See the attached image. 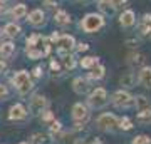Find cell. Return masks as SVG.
Returning a JSON list of instances; mask_svg holds the SVG:
<instances>
[{
  "instance_id": "obj_37",
  "label": "cell",
  "mask_w": 151,
  "mask_h": 144,
  "mask_svg": "<svg viewBox=\"0 0 151 144\" xmlns=\"http://www.w3.org/2000/svg\"><path fill=\"white\" fill-rule=\"evenodd\" d=\"M45 5H47V7H52V5H54V0H45Z\"/></svg>"
},
{
  "instance_id": "obj_23",
  "label": "cell",
  "mask_w": 151,
  "mask_h": 144,
  "mask_svg": "<svg viewBox=\"0 0 151 144\" xmlns=\"http://www.w3.org/2000/svg\"><path fill=\"white\" fill-rule=\"evenodd\" d=\"M97 64V59L96 57H86V59L81 60V65L82 67H86V69H89V67H92V65Z\"/></svg>"
},
{
  "instance_id": "obj_8",
  "label": "cell",
  "mask_w": 151,
  "mask_h": 144,
  "mask_svg": "<svg viewBox=\"0 0 151 144\" xmlns=\"http://www.w3.org/2000/svg\"><path fill=\"white\" fill-rule=\"evenodd\" d=\"M57 45H59V54L60 55H65L67 50L74 47V39L70 35H62V37L57 39Z\"/></svg>"
},
{
  "instance_id": "obj_33",
  "label": "cell",
  "mask_w": 151,
  "mask_h": 144,
  "mask_svg": "<svg viewBox=\"0 0 151 144\" xmlns=\"http://www.w3.org/2000/svg\"><path fill=\"white\" fill-rule=\"evenodd\" d=\"M124 2H126V0H109V4H111V5L114 7V9H116V7H121L124 4Z\"/></svg>"
},
{
  "instance_id": "obj_17",
  "label": "cell",
  "mask_w": 151,
  "mask_h": 144,
  "mask_svg": "<svg viewBox=\"0 0 151 144\" xmlns=\"http://www.w3.org/2000/svg\"><path fill=\"white\" fill-rule=\"evenodd\" d=\"M27 14V9H25V5L24 4H19V5L14 7V10H12V15H14V19H22V17Z\"/></svg>"
},
{
  "instance_id": "obj_30",
  "label": "cell",
  "mask_w": 151,
  "mask_h": 144,
  "mask_svg": "<svg viewBox=\"0 0 151 144\" xmlns=\"http://www.w3.org/2000/svg\"><path fill=\"white\" fill-rule=\"evenodd\" d=\"M44 141H45V136H44V134H35V136H34L32 144H42Z\"/></svg>"
},
{
  "instance_id": "obj_10",
  "label": "cell",
  "mask_w": 151,
  "mask_h": 144,
  "mask_svg": "<svg viewBox=\"0 0 151 144\" xmlns=\"http://www.w3.org/2000/svg\"><path fill=\"white\" fill-rule=\"evenodd\" d=\"M74 91L77 92V94H86V92L89 91V82H87L86 79H82V77L76 79L74 80Z\"/></svg>"
},
{
  "instance_id": "obj_14",
  "label": "cell",
  "mask_w": 151,
  "mask_h": 144,
  "mask_svg": "<svg viewBox=\"0 0 151 144\" xmlns=\"http://www.w3.org/2000/svg\"><path fill=\"white\" fill-rule=\"evenodd\" d=\"M14 50H15V45L10 44V42L2 44V45H0V55H2L4 59H9L12 54H14Z\"/></svg>"
},
{
  "instance_id": "obj_36",
  "label": "cell",
  "mask_w": 151,
  "mask_h": 144,
  "mask_svg": "<svg viewBox=\"0 0 151 144\" xmlns=\"http://www.w3.org/2000/svg\"><path fill=\"white\" fill-rule=\"evenodd\" d=\"M50 67H52V69H59V64H57V62H50Z\"/></svg>"
},
{
  "instance_id": "obj_5",
  "label": "cell",
  "mask_w": 151,
  "mask_h": 144,
  "mask_svg": "<svg viewBox=\"0 0 151 144\" xmlns=\"http://www.w3.org/2000/svg\"><path fill=\"white\" fill-rule=\"evenodd\" d=\"M97 126L101 129H104V131H113L118 126V119L113 114H103V116L97 117Z\"/></svg>"
},
{
  "instance_id": "obj_34",
  "label": "cell",
  "mask_w": 151,
  "mask_h": 144,
  "mask_svg": "<svg viewBox=\"0 0 151 144\" xmlns=\"http://www.w3.org/2000/svg\"><path fill=\"white\" fill-rule=\"evenodd\" d=\"M52 119H54V116H52V112H49V111L42 116V121H45V123H47V121H52Z\"/></svg>"
},
{
  "instance_id": "obj_41",
  "label": "cell",
  "mask_w": 151,
  "mask_h": 144,
  "mask_svg": "<svg viewBox=\"0 0 151 144\" xmlns=\"http://www.w3.org/2000/svg\"><path fill=\"white\" fill-rule=\"evenodd\" d=\"M4 2H9V0H0V4H4Z\"/></svg>"
},
{
  "instance_id": "obj_44",
  "label": "cell",
  "mask_w": 151,
  "mask_h": 144,
  "mask_svg": "<svg viewBox=\"0 0 151 144\" xmlns=\"http://www.w3.org/2000/svg\"><path fill=\"white\" fill-rule=\"evenodd\" d=\"M76 144H82V143H81V141H77V143H76Z\"/></svg>"
},
{
  "instance_id": "obj_4",
  "label": "cell",
  "mask_w": 151,
  "mask_h": 144,
  "mask_svg": "<svg viewBox=\"0 0 151 144\" xmlns=\"http://www.w3.org/2000/svg\"><path fill=\"white\" fill-rule=\"evenodd\" d=\"M106 102H108V94H106V91L103 87H97L96 91L91 94V97H89V104L92 107H103Z\"/></svg>"
},
{
  "instance_id": "obj_38",
  "label": "cell",
  "mask_w": 151,
  "mask_h": 144,
  "mask_svg": "<svg viewBox=\"0 0 151 144\" xmlns=\"http://www.w3.org/2000/svg\"><path fill=\"white\" fill-rule=\"evenodd\" d=\"M4 69H5V64H4V62H0V74L4 72Z\"/></svg>"
},
{
  "instance_id": "obj_42",
  "label": "cell",
  "mask_w": 151,
  "mask_h": 144,
  "mask_svg": "<svg viewBox=\"0 0 151 144\" xmlns=\"http://www.w3.org/2000/svg\"><path fill=\"white\" fill-rule=\"evenodd\" d=\"M148 34H150V37H151V29H150V30H148Z\"/></svg>"
},
{
  "instance_id": "obj_3",
  "label": "cell",
  "mask_w": 151,
  "mask_h": 144,
  "mask_svg": "<svg viewBox=\"0 0 151 144\" xmlns=\"http://www.w3.org/2000/svg\"><path fill=\"white\" fill-rule=\"evenodd\" d=\"M113 104L118 106V107H129V106L134 104V99H133L128 92L118 91V92H114V96H113Z\"/></svg>"
},
{
  "instance_id": "obj_27",
  "label": "cell",
  "mask_w": 151,
  "mask_h": 144,
  "mask_svg": "<svg viewBox=\"0 0 151 144\" xmlns=\"http://www.w3.org/2000/svg\"><path fill=\"white\" fill-rule=\"evenodd\" d=\"M133 144H151V139L148 136H138L133 139Z\"/></svg>"
},
{
  "instance_id": "obj_19",
  "label": "cell",
  "mask_w": 151,
  "mask_h": 144,
  "mask_svg": "<svg viewBox=\"0 0 151 144\" xmlns=\"http://www.w3.org/2000/svg\"><path fill=\"white\" fill-rule=\"evenodd\" d=\"M4 32H5L9 37H15V35H19V32H20V27L15 25V24H9Z\"/></svg>"
},
{
  "instance_id": "obj_7",
  "label": "cell",
  "mask_w": 151,
  "mask_h": 144,
  "mask_svg": "<svg viewBox=\"0 0 151 144\" xmlns=\"http://www.w3.org/2000/svg\"><path fill=\"white\" fill-rule=\"evenodd\" d=\"M45 107H47V99L42 97V96H35L32 101H30L29 109H30V112H32L34 116H37V114H40Z\"/></svg>"
},
{
  "instance_id": "obj_18",
  "label": "cell",
  "mask_w": 151,
  "mask_h": 144,
  "mask_svg": "<svg viewBox=\"0 0 151 144\" xmlns=\"http://www.w3.org/2000/svg\"><path fill=\"white\" fill-rule=\"evenodd\" d=\"M99 9H101L106 15H113L114 14V7L109 4L108 0H101V2H99Z\"/></svg>"
},
{
  "instance_id": "obj_35",
  "label": "cell",
  "mask_w": 151,
  "mask_h": 144,
  "mask_svg": "<svg viewBox=\"0 0 151 144\" xmlns=\"http://www.w3.org/2000/svg\"><path fill=\"white\" fill-rule=\"evenodd\" d=\"M77 50H79V52H84V50H87V45H86V44H79Z\"/></svg>"
},
{
  "instance_id": "obj_31",
  "label": "cell",
  "mask_w": 151,
  "mask_h": 144,
  "mask_svg": "<svg viewBox=\"0 0 151 144\" xmlns=\"http://www.w3.org/2000/svg\"><path fill=\"white\" fill-rule=\"evenodd\" d=\"M60 129H62V126H60V123H57V121H54L52 126H50V131H52V133H59Z\"/></svg>"
},
{
  "instance_id": "obj_2",
  "label": "cell",
  "mask_w": 151,
  "mask_h": 144,
  "mask_svg": "<svg viewBox=\"0 0 151 144\" xmlns=\"http://www.w3.org/2000/svg\"><path fill=\"white\" fill-rule=\"evenodd\" d=\"M104 24L103 17L101 15H96V14H89L86 15V19L81 22V27L86 30V32H96L97 29H101Z\"/></svg>"
},
{
  "instance_id": "obj_22",
  "label": "cell",
  "mask_w": 151,
  "mask_h": 144,
  "mask_svg": "<svg viewBox=\"0 0 151 144\" xmlns=\"http://www.w3.org/2000/svg\"><path fill=\"white\" fill-rule=\"evenodd\" d=\"M143 60H145V57H143L141 54H133V55H129V64L131 65H141Z\"/></svg>"
},
{
  "instance_id": "obj_40",
  "label": "cell",
  "mask_w": 151,
  "mask_h": 144,
  "mask_svg": "<svg viewBox=\"0 0 151 144\" xmlns=\"http://www.w3.org/2000/svg\"><path fill=\"white\" fill-rule=\"evenodd\" d=\"M92 144H101V141H99V139H96V141H94Z\"/></svg>"
},
{
  "instance_id": "obj_9",
  "label": "cell",
  "mask_w": 151,
  "mask_h": 144,
  "mask_svg": "<svg viewBox=\"0 0 151 144\" xmlns=\"http://www.w3.org/2000/svg\"><path fill=\"white\" fill-rule=\"evenodd\" d=\"M27 116V112H25V109H24V106H20V104H15V106L10 107V112H9V117L14 121H19V119H24Z\"/></svg>"
},
{
  "instance_id": "obj_15",
  "label": "cell",
  "mask_w": 151,
  "mask_h": 144,
  "mask_svg": "<svg viewBox=\"0 0 151 144\" xmlns=\"http://www.w3.org/2000/svg\"><path fill=\"white\" fill-rule=\"evenodd\" d=\"M134 106L138 107V111H146V109H150V99H146L145 96H139V97H136V101H134Z\"/></svg>"
},
{
  "instance_id": "obj_12",
  "label": "cell",
  "mask_w": 151,
  "mask_h": 144,
  "mask_svg": "<svg viewBox=\"0 0 151 144\" xmlns=\"http://www.w3.org/2000/svg\"><path fill=\"white\" fill-rule=\"evenodd\" d=\"M139 82L145 87H151V67H145L139 72Z\"/></svg>"
},
{
  "instance_id": "obj_11",
  "label": "cell",
  "mask_w": 151,
  "mask_h": 144,
  "mask_svg": "<svg viewBox=\"0 0 151 144\" xmlns=\"http://www.w3.org/2000/svg\"><path fill=\"white\" fill-rule=\"evenodd\" d=\"M119 22H121V25L123 27H131L133 24H134V12L133 10H126L123 15H121Z\"/></svg>"
},
{
  "instance_id": "obj_25",
  "label": "cell",
  "mask_w": 151,
  "mask_h": 144,
  "mask_svg": "<svg viewBox=\"0 0 151 144\" xmlns=\"http://www.w3.org/2000/svg\"><path fill=\"white\" fill-rule=\"evenodd\" d=\"M118 124H121L119 128L124 129V131H128V129L133 128V123H131V119H128V117H123L121 121H118Z\"/></svg>"
},
{
  "instance_id": "obj_28",
  "label": "cell",
  "mask_w": 151,
  "mask_h": 144,
  "mask_svg": "<svg viewBox=\"0 0 151 144\" xmlns=\"http://www.w3.org/2000/svg\"><path fill=\"white\" fill-rule=\"evenodd\" d=\"M40 39V35H32V37L27 39V47H35V44H37V40Z\"/></svg>"
},
{
  "instance_id": "obj_13",
  "label": "cell",
  "mask_w": 151,
  "mask_h": 144,
  "mask_svg": "<svg viewBox=\"0 0 151 144\" xmlns=\"http://www.w3.org/2000/svg\"><path fill=\"white\" fill-rule=\"evenodd\" d=\"M29 22L32 25H42L44 24V14L42 10H34L30 15H29Z\"/></svg>"
},
{
  "instance_id": "obj_16",
  "label": "cell",
  "mask_w": 151,
  "mask_h": 144,
  "mask_svg": "<svg viewBox=\"0 0 151 144\" xmlns=\"http://www.w3.org/2000/svg\"><path fill=\"white\" fill-rule=\"evenodd\" d=\"M119 84L121 85H124V87H133L134 85V75L131 74H124L121 79H119Z\"/></svg>"
},
{
  "instance_id": "obj_6",
  "label": "cell",
  "mask_w": 151,
  "mask_h": 144,
  "mask_svg": "<svg viewBox=\"0 0 151 144\" xmlns=\"http://www.w3.org/2000/svg\"><path fill=\"white\" fill-rule=\"evenodd\" d=\"M72 117H74L76 121H81V123H77V128H81L82 124L89 119V112H87L86 106H82V104H76V106L72 107Z\"/></svg>"
},
{
  "instance_id": "obj_1",
  "label": "cell",
  "mask_w": 151,
  "mask_h": 144,
  "mask_svg": "<svg viewBox=\"0 0 151 144\" xmlns=\"http://www.w3.org/2000/svg\"><path fill=\"white\" fill-rule=\"evenodd\" d=\"M14 85L17 87V91L20 94H25L32 89V82H30V75L27 70H19L14 75Z\"/></svg>"
},
{
  "instance_id": "obj_29",
  "label": "cell",
  "mask_w": 151,
  "mask_h": 144,
  "mask_svg": "<svg viewBox=\"0 0 151 144\" xmlns=\"http://www.w3.org/2000/svg\"><path fill=\"white\" fill-rule=\"evenodd\" d=\"M64 62H65V67H67V69H72V67L76 65L74 59H72L70 55H65V57H64Z\"/></svg>"
},
{
  "instance_id": "obj_45",
  "label": "cell",
  "mask_w": 151,
  "mask_h": 144,
  "mask_svg": "<svg viewBox=\"0 0 151 144\" xmlns=\"http://www.w3.org/2000/svg\"><path fill=\"white\" fill-rule=\"evenodd\" d=\"M22 144H25V143H22Z\"/></svg>"
},
{
  "instance_id": "obj_26",
  "label": "cell",
  "mask_w": 151,
  "mask_h": 144,
  "mask_svg": "<svg viewBox=\"0 0 151 144\" xmlns=\"http://www.w3.org/2000/svg\"><path fill=\"white\" fill-rule=\"evenodd\" d=\"M27 55L30 59H39V57H42V52L40 50H35L34 47H27Z\"/></svg>"
},
{
  "instance_id": "obj_21",
  "label": "cell",
  "mask_w": 151,
  "mask_h": 144,
  "mask_svg": "<svg viewBox=\"0 0 151 144\" xmlns=\"http://www.w3.org/2000/svg\"><path fill=\"white\" fill-rule=\"evenodd\" d=\"M138 121L143 123V124L151 123V111H150V109H146V111H139V114H138Z\"/></svg>"
},
{
  "instance_id": "obj_43",
  "label": "cell",
  "mask_w": 151,
  "mask_h": 144,
  "mask_svg": "<svg viewBox=\"0 0 151 144\" xmlns=\"http://www.w3.org/2000/svg\"><path fill=\"white\" fill-rule=\"evenodd\" d=\"M2 34H4V32H2V29H0V37H2Z\"/></svg>"
},
{
  "instance_id": "obj_24",
  "label": "cell",
  "mask_w": 151,
  "mask_h": 144,
  "mask_svg": "<svg viewBox=\"0 0 151 144\" xmlns=\"http://www.w3.org/2000/svg\"><path fill=\"white\" fill-rule=\"evenodd\" d=\"M103 75H104V67H103V65H97L96 69L91 72V77H92V79H101Z\"/></svg>"
},
{
  "instance_id": "obj_39",
  "label": "cell",
  "mask_w": 151,
  "mask_h": 144,
  "mask_svg": "<svg viewBox=\"0 0 151 144\" xmlns=\"http://www.w3.org/2000/svg\"><path fill=\"white\" fill-rule=\"evenodd\" d=\"M34 74H35V75H37V77H39V75H40V69H39V67H37V69L34 70Z\"/></svg>"
},
{
  "instance_id": "obj_32",
  "label": "cell",
  "mask_w": 151,
  "mask_h": 144,
  "mask_svg": "<svg viewBox=\"0 0 151 144\" xmlns=\"http://www.w3.org/2000/svg\"><path fill=\"white\" fill-rule=\"evenodd\" d=\"M7 94H9V92H7L5 85H2V84H0V101H2V99H5Z\"/></svg>"
},
{
  "instance_id": "obj_20",
  "label": "cell",
  "mask_w": 151,
  "mask_h": 144,
  "mask_svg": "<svg viewBox=\"0 0 151 144\" xmlns=\"http://www.w3.org/2000/svg\"><path fill=\"white\" fill-rule=\"evenodd\" d=\"M55 22H57L59 25H65V24H69V15H67L64 10L57 12V14H55Z\"/></svg>"
}]
</instances>
